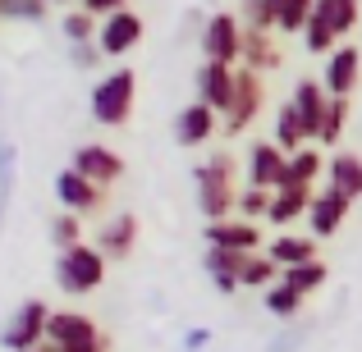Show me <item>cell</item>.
Listing matches in <instances>:
<instances>
[{
  "mask_svg": "<svg viewBox=\"0 0 362 352\" xmlns=\"http://www.w3.org/2000/svg\"><path fill=\"white\" fill-rule=\"evenodd\" d=\"M193 183H197V211L206 215V224L230 220L234 197H239V165L230 151H216L211 160H202L193 169Z\"/></svg>",
  "mask_w": 362,
  "mask_h": 352,
  "instance_id": "obj_1",
  "label": "cell"
},
{
  "mask_svg": "<svg viewBox=\"0 0 362 352\" xmlns=\"http://www.w3.org/2000/svg\"><path fill=\"white\" fill-rule=\"evenodd\" d=\"M92 119L101 123V128H124V123L133 119V106H138V73L133 69H110L106 78L92 87Z\"/></svg>",
  "mask_w": 362,
  "mask_h": 352,
  "instance_id": "obj_2",
  "label": "cell"
},
{
  "mask_svg": "<svg viewBox=\"0 0 362 352\" xmlns=\"http://www.w3.org/2000/svg\"><path fill=\"white\" fill-rule=\"evenodd\" d=\"M106 270H110V261L92 243H78V247L55 256V284H60V293H69V298L97 293L101 284H106Z\"/></svg>",
  "mask_w": 362,
  "mask_h": 352,
  "instance_id": "obj_3",
  "label": "cell"
},
{
  "mask_svg": "<svg viewBox=\"0 0 362 352\" xmlns=\"http://www.w3.org/2000/svg\"><path fill=\"white\" fill-rule=\"evenodd\" d=\"M202 60L206 64H225V69H239V46H243V23L239 9H216L211 18L202 23Z\"/></svg>",
  "mask_w": 362,
  "mask_h": 352,
  "instance_id": "obj_4",
  "label": "cell"
},
{
  "mask_svg": "<svg viewBox=\"0 0 362 352\" xmlns=\"http://www.w3.org/2000/svg\"><path fill=\"white\" fill-rule=\"evenodd\" d=\"M46 344L55 352H106V334L88 311H51Z\"/></svg>",
  "mask_w": 362,
  "mask_h": 352,
  "instance_id": "obj_5",
  "label": "cell"
},
{
  "mask_svg": "<svg viewBox=\"0 0 362 352\" xmlns=\"http://www.w3.org/2000/svg\"><path fill=\"white\" fill-rule=\"evenodd\" d=\"M262 106H266V83L247 69H234V97H230V110L221 115V133L225 138L247 133V123L262 115Z\"/></svg>",
  "mask_w": 362,
  "mask_h": 352,
  "instance_id": "obj_6",
  "label": "cell"
},
{
  "mask_svg": "<svg viewBox=\"0 0 362 352\" xmlns=\"http://www.w3.org/2000/svg\"><path fill=\"white\" fill-rule=\"evenodd\" d=\"M46 325H51V307H46L42 298H28L23 307L5 320L0 344H5L9 352H33V348L46 344Z\"/></svg>",
  "mask_w": 362,
  "mask_h": 352,
  "instance_id": "obj_7",
  "label": "cell"
},
{
  "mask_svg": "<svg viewBox=\"0 0 362 352\" xmlns=\"http://www.w3.org/2000/svg\"><path fill=\"white\" fill-rule=\"evenodd\" d=\"M142 32H147V23H142V14L138 9H115L110 18H101V28H97V51H101V60H124L129 51H138L142 46Z\"/></svg>",
  "mask_w": 362,
  "mask_h": 352,
  "instance_id": "obj_8",
  "label": "cell"
},
{
  "mask_svg": "<svg viewBox=\"0 0 362 352\" xmlns=\"http://www.w3.org/2000/svg\"><path fill=\"white\" fill-rule=\"evenodd\" d=\"M362 83V51L349 42H339L335 51L326 55V64H321V87H326L330 101H354Z\"/></svg>",
  "mask_w": 362,
  "mask_h": 352,
  "instance_id": "obj_9",
  "label": "cell"
},
{
  "mask_svg": "<svg viewBox=\"0 0 362 352\" xmlns=\"http://www.w3.org/2000/svg\"><path fill=\"white\" fill-rule=\"evenodd\" d=\"M74 174H83L88 183L97 188H110L124 178V156L115 147H101V142H83V147H74Z\"/></svg>",
  "mask_w": 362,
  "mask_h": 352,
  "instance_id": "obj_10",
  "label": "cell"
},
{
  "mask_svg": "<svg viewBox=\"0 0 362 352\" xmlns=\"http://www.w3.org/2000/svg\"><path fill=\"white\" fill-rule=\"evenodd\" d=\"M284 178H289V156H284L275 142H252V147H247V188L280 193Z\"/></svg>",
  "mask_w": 362,
  "mask_h": 352,
  "instance_id": "obj_11",
  "label": "cell"
},
{
  "mask_svg": "<svg viewBox=\"0 0 362 352\" xmlns=\"http://www.w3.org/2000/svg\"><path fill=\"white\" fill-rule=\"evenodd\" d=\"M55 197H60L64 215H78V220L106 206V188L88 183V178L74 174V169H60V174H55Z\"/></svg>",
  "mask_w": 362,
  "mask_h": 352,
  "instance_id": "obj_12",
  "label": "cell"
},
{
  "mask_svg": "<svg viewBox=\"0 0 362 352\" xmlns=\"http://www.w3.org/2000/svg\"><path fill=\"white\" fill-rule=\"evenodd\" d=\"M289 106H293V115H298V123H303V138L317 142L321 138V119H326V106H330L321 78H298V83H293Z\"/></svg>",
  "mask_w": 362,
  "mask_h": 352,
  "instance_id": "obj_13",
  "label": "cell"
},
{
  "mask_svg": "<svg viewBox=\"0 0 362 352\" xmlns=\"http://www.w3.org/2000/svg\"><path fill=\"white\" fill-rule=\"evenodd\" d=\"M92 247H97L106 261H124V256H133V247H138V215L119 211V215H110V220H101Z\"/></svg>",
  "mask_w": 362,
  "mask_h": 352,
  "instance_id": "obj_14",
  "label": "cell"
},
{
  "mask_svg": "<svg viewBox=\"0 0 362 352\" xmlns=\"http://www.w3.org/2000/svg\"><path fill=\"white\" fill-rule=\"evenodd\" d=\"M349 211H354V202H344V197L330 193V188H317V193H312V206H308L312 238H335L339 229H344Z\"/></svg>",
  "mask_w": 362,
  "mask_h": 352,
  "instance_id": "obj_15",
  "label": "cell"
},
{
  "mask_svg": "<svg viewBox=\"0 0 362 352\" xmlns=\"http://www.w3.org/2000/svg\"><path fill=\"white\" fill-rule=\"evenodd\" d=\"M216 133H221V115H216L211 106H202V101H188L175 115V142L179 147H202Z\"/></svg>",
  "mask_w": 362,
  "mask_h": 352,
  "instance_id": "obj_16",
  "label": "cell"
},
{
  "mask_svg": "<svg viewBox=\"0 0 362 352\" xmlns=\"http://www.w3.org/2000/svg\"><path fill=\"white\" fill-rule=\"evenodd\" d=\"M193 92L202 106H211L216 115H225L230 110V97H234V69H225V64H197L193 73Z\"/></svg>",
  "mask_w": 362,
  "mask_h": 352,
  "instance_id": "obj_17",
  "label": "cell"
},
{
  "mask_svg": "<svg viewBox=\"0 0 362 352\" xmlns=\"http://www.w3.org/2000/svg\"><path fill=\"white\" fill-rule=\"evenodd\" d=\"M206 247H216V252H239V256H252L257 247H262V229L247 220H221V224H206L202 229Z\"/></svg>",
  "mask_w": 362,
  "mask_h": 352,
  "instance_id": "obj_18",
  "label": "cell"
},
{
  "mask_svg": "<svg viewBox=\"0 0 362 352\" xmlns=\"http://www.w3.org/2000/svg\"><path fill=\"white\" fill-rule=\"evenodd\" d=\"M284 64V51H280V37L275 32H243V46H239V69L247 73H275Z\"/></svg>",
  "mask_w": 362,
  "mask_h": 352,
  "instance_id": "obj_19",
  "label": "cell"
},
{
  "mask_svg": "<svg viewBox=\"0 0 362 352\" xmlns=\"http://www.w3.org/2000/svg\"><path fill=\"white\" fill-rule=\"evenodd\" d=\"M326 188L339 193L344 202H358L362 197V156L358 151H335L326 160Z\"/></svg>",
  "mask_w": 362,
  "mask_h": 352,
  "instance_id": "obj_20",
  "label": "cell"
},
{
  "mask_svg": "<svg viewBox=\"0 0 362 352\" xmlns=\"http://www.w3.org/2000/svg\"><path fill=\"white\" fill-rule=\"evenodd\" d=\"M266 256H271L280 270L308 265V261H317V238H312V233H280V238H271Z\"/></svg>",
  "mask_w": 362,
  "mask_h": 352,
  "instance_id": "obj_21",
  "label": "cell"
},
{
  "mask_svg": "<svg viewBox=\"0 0 362 352\" xmlns=\"http://www.w3.org/2000/svg\"><path fill=\"white\" fill-rule=\"evenodd\" d=\"M312 18L339 42L358 28V0H312Z\"/></svg>",
  "mask_w": 362,
  "mask_h": 352,
  "instance_id": "obj_22",
  "label": "cell"
},
{
  "mask_svg": "<svg viewBox=\"0 0 362 352\" xmlns=\"http://www.w3.org/2000/svg\"><path fill=\"white\" fill-rule=\"evenodd\" d=\"M312 193L317 188H280V193H271V206H266V220L271 224H289V220H303L312 206Z\"/></svg>",
  "mask_w": 362,
  "mask_h": 352,
  "instance_id": "obj_23",
  "label": "cell"
},
{
  "mask_svg": "<svg viewBox=\"0 0 362 352\" xmlns=\"http://www.w3.org/2000/svg\"><path fill=\"white\" fill-rule=\"evenodd\" d=\"M243 261L247 256L239 252H216V247H206V256H202V270L211 274V284L230 298V293H239V270H243Z\"/></svg>",
  "mask_w": 362,
  "mask_h": 352,
  "instance_id": "obj_24",
  "label": "cell"
},
{
  "mask_svg": "<svg viewBox=\"0 0 362 352\" xmlns=\"http://www.w3.org/2000/svg\"><path fill=\"white\" fill-rule=\"evenodd\" d=\"M330 279V265L321 261H308V265H293V270H280V284H289L293 293H303V298H312V293H321Z\"/></svg>",
  "mask_w": 362,
  "mask_h": 352,
  "instance_id": "obj_25",
  "label": "cell"
},
{
  "mask_svg": "<svg viewBox=\"0 0 362 352\" xmlns=\"http://www.w3.org/2000/svg\"><path fill=\"white\" fill-rule=\"evenodd\" d=\"M275 147L284 151V156H293V151H303L308 147V138H303V123H298V115H293V106L284 101L280 110H275Z\"/></svg>",
  "mask_w": 362,
  "mask_h": 352,
  "instance_id": "obj_26",
  "label": "cell"
},
{
  "mask_svg": "<svg viewBox=\"0 0 362 352\" xmlns=\"http://www.w3.org/2000/svg\"><path fill=\"white\" fill-rule=\"evenodd\" d=\"M321 178V151L317 147H303L289 156V178H284V188H317Z\"/></svg>",
  "mask_w": 362,
  "mask_h": 352,
  "instance_id": "obj_27",
  "label": "cell"
},
{
  "mask_svg": "<svg viewBox=\"0 0 362 352\" xmlns=\"http://www.w3.org/2000/svg\"><path fill=\"white\" fill-rule=\"evenodd\" d=\"M280 284V265L271 261V256H247L243 270H239V289H275Z\"/></svg>",
  "mask_w": 362,
  "mask_h": 352,
  "instance_id": "obj_28",
  "label": "cell"
},
{
  "mask_svg": "<svg viewBox=\"0 0 362 352\" xmlns=\"http://www.w3.org/2000/svg\"><path fill=\"white\" fill-rule=\"evenodd\" d=\"M97 18H92L88 14V9H69V14H64L60 18V32H64V42H69V46H92V42H97Z\"/></svg>",
  "mask_w": 362,
  "mask_h": 352,
  "instance_id": "obj_29",
  "label": "cell"
},
{
  "mask_svg": "<svg viewBox=\"0 0 362 352\" xmlns=\"http://www.w3.org/2000/svg\"><path fill=\"white\" fill-rule=\"evenodd\" d=\"M312 18V0H275V32H303Z\"/></svg>",
  "mask_w": 362,
  "mask_h": 352,
  "instance_id": "obj_30",
  "label": "cell"
},
{
  "mask_svg": "<svg viewBox=\"0 0 362 352\" xmlns=\"http://www.w3.org/2000/svg\"><path fill=\"white\" fill-rule=\"evenodd\" d=\"M349 115H354V101H330L326 106V119H321V147H335L339 138H344V128H349Z\"/></svg>",
  "mask_w": 362,
  "mask_h": 352,
  "instance_id": "obj_31",
  "label": "cell"
},
{
  "mask_svg": "<svg viewBox=\"0 0 362 352\" xmlns=\"http://www.w3.org/2000/svg\"><path fill=\"white\" fill-rule=\"evenodd\" d=\"M303 293H293L289 284H275V289H266V311H271V316H280V320H293L303 311Z\"/></svg>",
  "mask_w": 362,
  "mask_h": 352,
  "instance_id": "obj_32",
  "label": "cell"
},
{
  "mask_svg": "<svg viewBox=\"0 0 362 352\" xmlns=\"http://www.w3.org/2000/svg\"><path fill=\"white\" fill-rule=\"evenodd\" d=\"M243 32H275V0H247L239 9Z\"/></svg>",
  "mask_w": 362,
  "mask_h": 352,
  "instance_id": "obj_33",
  "label": "cell"
},
{
  "mask_svg": "<svg viewBox=\"0 0 362 352\" xmlns=\"http://www.w3.org/2000/svg\"><path fill=\"white\" fill-rule=\"evenodd\" d=\"M46 238L55 243V252H69V247L83 243V220H78V215H55L51 229H46Z\"/></svg>",
  "mask_w": 362,
  "mask_h": 352,
  "instance_id": "obj_34",
  "label": "cell"
},
{
  "mask_svg": "<svg viewBox=\"0 0 362 352\" xmlns=\"http://www.w3.org/2000/svg\"><path fill=\"white\" fill-rule=\"evenodd\" d=\"M266 206H271V193H262V188H239V197H234V211L247 224L266 220Z\"/></svg>",
  "mask_w": 362,
  "mask_h": 352,
  "instance_id": "obj_35",
  "label": "cell"
},
{
  "mask_svg": "<svg viewBox=\"0 0 362 352\" xmlns=\"http://www.w3.org/2000/svg\"><path fill=\"white\" fill-rule=\"evenodd\" d=\"M69 60H74V69H97V64H101L97 42H92V46H69Z\"/></svg>",
  "mask_w": 362,
  "mask_h": 352,
  "instance_id": "obj_36",
  "label": "cell"
},
{
  "mask_svg": "<svg viewBox=\"0 0 362 352\" xmlns=\"http://www.w3.org/2000/svg\"><path fill=\"white\" fill-rule=\"evenodd\" d=\"M298 344H308V329H298V334H280V339H271V344H266V352H293Z\"/></svg>",
  "mask_w": 362,
  "mask_h": 352,
  "instance_id": "obj_37",
  "label": "cell"
},
{
  "mask_svg": "<svg viewBox=\"0 0 362 352\" xmlns=\"http://www.w3.org/2000/svg\"><path fill=\"white\" fill-rule=\"evenodd\" d=\"M206 344H211V329H188L184 334V352H202Z\"/></svg>",
  "mask_w": 362,
  "mask_h": 352,
  "instance_id": "obj_38",
  "label": "cell"
},
{
  "mask_svg": "<svg viewBox=\"0 0 362 352\" xmlns=\"http://www.w3.org/2000/svg\"><path fill=\"white\" fill-rule=\"evenodd\" d=\"M9 18H46V5H9Z\"/></svg>",
  "mask_w": 362,
  "mask_h": 352,
  "instance_id": "obj_39",
  "label": "cell"
},
{
  "mask_svg": "<svg viewBox=\"0 0 362 352\" xmlns=\"http://www.w3.org/2000/svg\"><path fill=\"white\" fill-rule=\"evenodd\" d=\"M33 352H55V348H51V344H42V348H33Z\"/></svg>",
  "mask_w": 362,
  "mask_h": 352,
  "instance_id": "obj_40",
  "label": "cell"
}]
</instances>
